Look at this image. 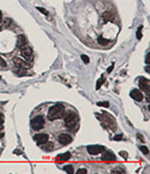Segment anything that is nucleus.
Here are the masks:
<instances>
[{
    "mask_svg": "<svg viewBox=\"0 0 150 174\" xmlns=\"http://www.w3.org/2000/svg\"><path fill=\"white\" fill-rule=\"evenodd\" d=\"M139 84H140V88H141L143 91H146V92L149 95V89H150L149 80L146 79V77H141V79H140V82H139Z\"/></svg>",
    "mask_w": 150,
    "mask_h": 174,
    "instance_id": "7",
    "label": "nucleus"
},
{
    "mask_svg": "<svg viewBox=\"0 0 150 174\" xmlns=\"http://www.w3.org/2000/svg\"><path fill=\"white\" fill-rule=\"evenodd\" d=\"M146 62L149 63V53H147V58H146Z\"/></svg>",
    "mask_w": 150,
    "mask_h": 174,
    "instance_id": "31",
    "label": "nucleus"
},
{
    "mask_svg": "<svg viewBox=\"0 0 150 174\" xmlns=\"http://www.w3.org/2000/svg\"><path fill=\"white\" fill-rule=\"evenodd\" d=\"M64 114H65V106L62 104H56L52 107H50L47 116L51 121H54V120L60 119L61 116H64Z\"/></svg>",
    "mask_w": 150,
    "mask_h": 174,
    "instance_id": "1",
    "label": "nucleus"
},
{
    "mask_svg": "<svg viewBox=\"0 0 150 174\" xmlns=\"http://www.w3.org/2000/svg\"><path fill=\"white\" fill-rule=\"evenodd\" d=\"M37 11H39L42 14H45V15H49V12L44 9V8H42V7H37Z\"/></svg>",
    "mask_w": 150,
    "mask_h": 174,
    "instance_id": "23",
    "label": "nucleus"
},
{
    "mask_svg": "<svg viewBox=\"0 0 150 174\" xmlns=\"http://www.w3.org/2000/svg\"><path fill=\"white\" fill-rule=\"evenodd\" d=\"M113 67H114V65L112 63V65H111V66L107 68V73H111V72H112V69H113Z\"/></svg>",
    "mask_w": 150,
    "mask_h": 174,
    "instance_id": "27",
    "label": "nucleus"
},
{
    "mask_svg": "<svg viewBox=\"0 0 150 174\" xmlns=\"http://www.w3.org/2000/svg\"><path fill=\"white\" fill-rule=\"evenodd\" d=\"M142 29H143V27H142V26L137 29V35H136L137 39H141V38H142Z\"/></svg>",
    "mask_w": 150,
    "mask_h": 174,
    "instance_id": "22",
    "label": "nucleus"
},
{
    "mask_svg": "<svg viewBox=\"0 0 150 174\" xmlns=\"http://www.w3.org/2000/svg\"><path fill=\"white\" fill-rule=\"evenodd\" d=\"M140 150H141V151H142L144 155H148V153H149V150H148V148H147V146H144V145H141V146H140Z\"/></svg>",
    "mask_w": 150,
    "mask_h": 174,
    "instance_id": "21",
    "label": "nucleus"
},
{
    "mask_svg": "<svg viewBox=\"0 0 150 174\" xmlns=\"http://www.w3.org/2000/svg\"><path fill=\"white\" fill-rule=\"evenodd\" d=\"M87 150H88V152H89L90 155L96 156V155L102 153L104 151V146L103 145H89L87 148Z\"/></svg>",
    "mask_w": 150,
    "mask_h": 174,
    "instance_id": "5",
    "label": "nucleus"
},
{
    "mask_svg": "<svg viewBox=\"0 0 150 174\" xmlns=\"http://www.w3.org/2000/svg\"><path fill=\"white\" fill-rule=\"evenodd\" d=\"M105 82V79H104V76H102L101 79L97 81V84H96V89H101V87L103 85V83Z\"/></svg>",
    "mask_w": 150,
    "mask_h": 174,
    "instance_id": "19",
    "label": "nucleus"
},
{
    "mask_svg": "<svg viewBox=\"0 0 150 174\" xmlns=\"http://www.w3.org/2000/svg\"><path fill=\"white\" fill-rule=\"evenodd\" d=\"M111 173H113V174H116V173L125 174V173H126V171H125L124 168H121V167H117V168H113V170L111 171Z\"/></svg>",
    "mask_w": 150,
    "mask_h": 174,
    "instance_id": "17",
    "label": "nucleus"
},
{
    "mask_svg": "<svg viewBox=\"0 0 150 174\" xmlns=\"http://www.w3.org/2000/svg\"><path fill=\"white\" fill-rule=\"evenodd\" d=\"M2 22V13H1V11H0V23Z\"/></svg>",
    "mask_w": 150,
    "mask_h": 174,
    "instance_id": "32",
    "label": "nucleus"
},
{
    "mask_svg": "<svg viewBox=\"0 0 150 174\" xmlns=\"http://www.w3.org/2000/svg\"><path fill=\"white\" fill-rule=\"evenodd\" d=\"M64 121H65V125L68 127V128H72L73 126H76L77 122H79V118H77V114L74 112H68L66 114H64Z\"/></svg>",
    "mask_w": 150,
    "mask_h": 174,
    "instance_id": "2",
    "label": "nucleus"
},
{
    "mask_svg": "<svg viewBox=\"0 0 150 174\" xmlns=\"http://www.w3.org/2000/svg\"><path fill=\"white\" fill-rule=\"evenodd\" d=\"M34 140L36 141L37 144L44 145V144H46L47 141H49V135H47V134H37V135L34 136Z\"/></svg>",
    "mask_w": 150,
    "mask_h": 174,
    "instance_id": "6",
    "label": "nucleus"
},
{
    "mask_svg": "<svg viewBox=\"0 0 150 174\" xmlns=\"http://www.w3.org/2000/svg\"><path fill=\"white\" fill-rule=\"evenodd\" d=\"M4 23H5V28H13L14 27V22L11 18H6L4 21Z\"/></svg>",
    "mask_w": 150,
    "mask_h": 174,
    "instance_id": "15",
    "label": "nucleus"
},
{
    "mask_svg": "<svg viewBox=\"0 0 150 174\" xmlns=\"http://www.w3.org/2000/svg\"><path fill=\"white\" fill-rule=\"evenodd\" d=\"M71 158V152H66V153H64V155H60L57 157V160L58 161H67V160H69Z\"/></svg>",
    "mask_w": 150,
    "mask_h": 174,
    "instance_id": "14",
    "label": "nucleus"
},
{
    "mask_svg": "<svg viewBox=\"0 0 150 174\" xmlns=\"http://www.w3.org/2000/svg\"><path fill=\"white\" fill-rule=\"evenodd\" d=\"M129 95H131V97H132L134 100H136V102H142V100H143V95H142V92H141L140 90L134 89V90L131 91Z\"/></svg>",
    "mask_w": 150,
    "mask_h": 174,
    "instance_id": "11",
    "label": "nucleus"
},
{
    "mask_svg": "<svg viewBox=\"0 0 150 174\" xmlns=\"http://www.w3.org/2000/svg\"><path fill=\"white\" fill-rule=\"evenodd\" d=\"M81 59H82V61L86 63V65H88V63L90 62L89 57H88V55H86V54H82V55H81Z\"/></svg>",
    "mask_w": 150,
    "mask_h": 174,
    "instance_id": "20",
    "label": "nucleus"
},
{
    "mask_svg": "<svg viewBox=\"0 0 150 174\" xmlns=\"http://www.w3.org/2000/svg\"><path fill=\"white\" fill-rule=\"evenodd\" d=\"M58 141L61 145H67L72 142V136L69 134H60L58 137Z\"/></svg>",
    "mask_w": 150,
    "mask_h": 174,
    "instance_id": "8",
    "label": "nucleus"
},
{
    "mask_svg": "<svg viewBox=\"0 0 150 174\" xmlns=\"http://www.w3.org/2000/svg\"><path fill=\"white\" fill-rule=\"evenodd\" d=\"M0 66H1V67H6V66H7V65H6V62L4 61V59H2L1 57H0Z\"/></svg>",
    "mask_w": 150,
    "mask_h": 174,
    "instance_id": "26",
    "label": "nucleus"
},
{
    "mask_svg": "<svg viewBox=\"0 0 150 174\" xmlns=\"http://www.w3.org/2000/svg\"><path fill=\"white\" fill-rule=\"evenodd\" d=\"M76 173H77V174H87V173H88V171H87L86 168H79Z\"/></svg>",
    "mask_w": 150,
    "mask_h": 174,
    "instance_id": "24",
    "label": "nucleus"
},
{
    "mask_svg": "<svg viewBox=\"0 0 150 174\" xmlns=\"http://www.w3.org/2000/svg\"><path fill=\"white\" fill-rule=\"evenodd\" d=\"M27 40H26V37L23 36V35H20L19 37H17V43H16V48H21L22 46H24L27 43H26Z\"/></svg>",
    "mask_w": 150,
    "mask_h": 174,
    "instance_id": "12",
    "label": "nucleus"
},
{
    "mask_svg": "<svg viewBox=\"0 0 150 174\" xmlns=\"http://www.w3.org/2000/svg\"><path fill=\"white\" fill-rule=\"evenodd\" d=\"M120 155H121V157L127 158V153H126V152H124V151H122V152H120Z\"/></svg>",
    "mask_w": 150,
    "mask_h": 174,
    "instance_id": "29",
    "label": "nucleus"
},
{
    "mask_svg": "<svg viewBox=\"0 0 150 174\" xmlns=\"http://www.w3.org/2000/svg\"><path fill=\"white\" fill-rule=\"evenodd\" d=\"M121 138H122V136H121V135H118V136H114V140H116V141H119V140H121Z\"/></svg>",
    "mask_w": 150,
    "mask_h": 174,
    "instance_id": "30",
    "label": "nucleus"
},
{
    "mask_svg": "<svg viewBox=\"0 0 150 174\" xmlns=\"http://www.w3.org/2000/svg\"><path fill=\"white\" fill-rule=\"evenodd\" d=\"M97 40H98V43H99L102 46H106V45L109 44V40H107V39H105L103 36H99Z\"/></svg>",
    "mask_w": 150,
    "mask_h": 174,
    "instance_id": "16",
    "label": "nucleus"
},
{
    "mask_svg": "<svg viewBox=\"0 0 150 174\" xmlns=\"http://www.w3.org/2000/svg\"><path fill=\"white\" fill-rule=\"evenodd\" d=\"M97 105H98V106H104V107H109V105H110V104H109L107 102H101V103H97Z\"/></svg>",
    "mask_w": 150,
    "mask_h": 174,
    "instance_id": "25",
    "label": "nucleus"
},
{
    "mask_svg": "<svg viewBox=\"0 0 150 174\" xmlns=\"http://www.w3.org/2000/svg\"><path fill=\"white\" fill-rule=\"evenodd\" d=\"M114 17H116L114 13H112V12H105V13H103V15L101 16L99 22L101 23H105V22H109V21H113Z\"/></svg>",
    "mask_w": 150,
    "mask_h": 174,
    "instance_id": "9",
    "label": "nucleus"
},
{
    "mask_svg": "<svg viewBox=\"0 0 150 174\" xmlns=\"http://www.w3.org/2000/svg\"><path fill=\"white\" fill-rule=\"evenodd\" d=\"M103 160H107V161H114L116 160V156L113 155V153H111V152H105L104 155H103V157H102Z\"/></svg>",
    "mask_w": 150,
    "mask_h": 174,
    "instance_id": "13",
    "label": "nucleus"
},
{
    "mask_svg": "<svg viewBox=\"0 0 150 174\" xmlns=\"http://www.w3.org/2000/svg\"><path fill=\"white\" fill-rule=\"evenodd\" d=\"M30 125H31V128H32L34 130H41L45 125L44 118H43L42 115H36L34 119H31Z\"/></svg>",
    "mask_w": 150,
    "mask_h": 174,
    "instance_id": "3",
    "label": "nucleus"
},
{
    "mask_svg": "<svg viewBox=\"0 0 150 174\" xmlns=\"http://www.w3.org/2000/svg\"><path fill=\"white\" fill-rule=\"evenodd\" d=\"M64 171H66L68 174L74 173V168H73V166H72V165H66V166L64 167Z\"/></svg>",
    "mask_w": 150,
    "mask_h": 174,
    "instance_id": "18",
    "label": "nucleus"
},
{
    "mask_svg": "<svg viewBox=\"0 0 150 174\" xmlns=\"http://www.w3.org/2000/svg\"><path fill=\"white\" fill-rule=\"evenodd\" d=\"M14 66L15 68H20V69H27L30 67V63H27V61H23L19 58L14 59Z\"/></svg>",
    "mask_w": 150,
    "mask_h": 174,
    "instance_id": "10",
    "label": "nucleus"
},
{
    "mask_svg": "<svg viewBox=\"0 0 150 174\" xmlns=\"http://www.w3.org/2000/svg\"><path fill=\"white\" fill-rule=\"evenodd\" d=\"M2 124H4V115L0 113V126H2Z\"/></svg>",
    "mask_w": 150,
    "mask_h": 174,
    "instance_id": "28",
    "label": "nucleus"
},
{
    "mask_svg": "<svg viewBox=\"0 0 150 174\" xmlns=\"http://www.w3.org/2000/svg\"><path fill=\"white\" fill-rule=\"evenodd\" d=\"M20 50H21V55H22L28 62H31V61H32V58H34V51H32V48H30V46L24 45V46H22Z\"/></svg>",
    "mask_w": 150,
    "mask_h": 174,
    "instance_id": "4",
    "label": "nucleus"
}]
</instances>
